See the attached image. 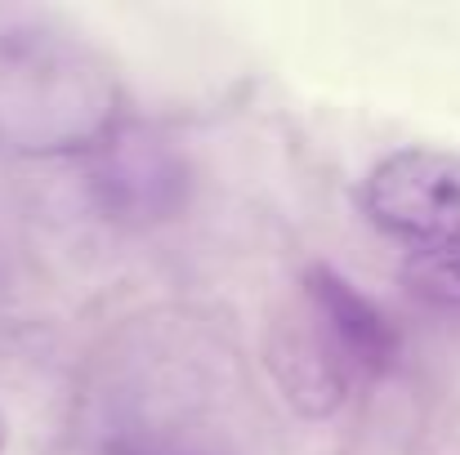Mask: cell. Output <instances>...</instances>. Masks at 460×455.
Masks as SVG:
<instances>
[{
    "mask_svg": "<svg viewBox=\"0 0 460 455\" xmlns=\"http://www.w3.org/2000/svg\"><path fill=\"white\" fill-rule=\"evenodd\" d=\"M4 442H9V420H4V411H0V455H4Z\"/></svg>",
    "mask_w": 460,
    "mask_h": 455,
    "instance_id": "obj_7",
    "label": "cell"
},
{
    "mask_svg": "<svg viewBox=\"0 0 460 455\" xmlns=\"http://www.w3.org/2000/svg\"><path fill=\"white\" fill-rule=\"evenodd\" d=\"M407 286L420 300L460 308V250H420L407 264Z\"/></svg>",
    "mask_w": 460,
    "mask_h": 455,
    "instance_id": "obj_6",
    "label": "cell"
},
{
    "mask_svg": "<svg viewBox=\"0 0 460 455\" xmlns=\"http://www.w3.org/2000/svg\"><path fill=\"white\" fill-rule=\"evenodd\" d=\"M121 126L112 63L63 18L0 4V148L90 156Z\"/></svg>",
    "mask_w": 460,
    "mask_h": 455,
    "instance_id": "obj_1",
    "label": "cell"
},
{
    "mask_svg": "<svg viewBox=\"0 0 460 455\" xmlns=\"http://www.w3.org/2000/svg\"><path fill=\"white\" fill-rule=\"evenodd\" d=\"M362 214L411 246L460 250V156L438 148H398L362 179Z\"/></svg>",
    "mask_w": 460,
    "mask_h": 455,
    "instance_id": "obj_3",
    "label": "cell"
},
{
    "mask_svg": "<svg viewBox=\"0 0 460 455\" xmlns=\"http://www.w3.org/2000/svg\"><path fill=\"white\" fill-rule=\"evenodd\" d=\"M398 357V330L335 268L313 264L300 277L291 321L273 326L269 366L305 416H331L353 384L376 380Z\"/></svg>",
    "mask_w": 460,
    "mask_h": 455,
    "instance_id": "obj_2",
    "label": "cell"
},
{
    "mask_svg": "<svg viewBox=\"0 0 460 455\" xmlns=\"http://www.w3.org/2000/svg\"><path fill=\"white\" fill-rule=\"evenodd\" d=\"M85 188L94 210L121 228H156L188 206V161L148 130L117 126L85 156Z\"/></svg>",
    "mask_w": 460,
    "mask_h": 455,
    "instance_id": "obj_4",
    "label": "cell"
},
{
    "mask_svg": "<svg viewBox=\"0 0 460 455\" xmlns=\"http://www.w3.org/2000/svg\"><path fill=\"white\" fill-rule=\"evenodd\" d=\"M90 455H224L215 442H206L197 429L161 416H126L117 424H103Z\"/></svg>",
    "mask_w": 460,
    "mask_h": 455,
    "instance_id": "obj_5",
    "label": "cell"
}]
</instances>
